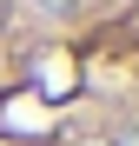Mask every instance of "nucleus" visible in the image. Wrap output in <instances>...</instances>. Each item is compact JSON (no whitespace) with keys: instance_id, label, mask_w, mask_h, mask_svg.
<instances>
[{"instance_id":"nucleus-1","label":"nucleus","mask_w":139,"mask_h":146,"mask_svg":"<svg viewBox=\"0 0 139 146\" xmlns=\"http://www.w3.org/2000/svg\"><path fill=\"white\" fill-rule=\"evenodd\" d=\"M27 7H33L40 20H73V13L86 7V0H27Z\"/></svg>"},{"instance_id":"nucleus-2","label":"nucleus","mask_w":139,"mask_h":146,"mask_svg":"<svg viewBox=\"0 0 139 146\" xmlns=\"http://www.w3.org/2000/svg\"><path fill=\"white\" fill-rule=\"evenodd\" d=\"M106 146H139V119H126V126H113V139Z\"/></svg>"}]
</instances>
